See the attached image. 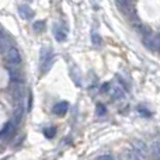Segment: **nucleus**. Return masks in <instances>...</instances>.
<instances>
[{"label": "nucleus", "instance_id": "1", "mask_svg": "<svg viewBox=\"0 0 160 160\" xmlns=\"http://www.w3.org/2000/svg\"><path fill=\"white\" fill-rule=\"evenodd\" d=\"M53 62H55V58H53V53H52V51H51V48H42V51H41V72L42 73L49 72Z\"/></svg>", "mask_w": 160, "mask_h": 160}, {"label": "nucleus", "instance_id": "2", "mask_svg": "<svg viewBox=\"0 0 160 160\" xmlns=\"http://www.w3.org/2000/svg\"><path fill=\"white\" fill-rule=\"evenodd\" d=\"M4 59L6 63L10 66H17L21 63V55H20L18 49L16 47H8L7 51L4 52Z\"/></svg>", "mask_w": 160, "mask_h": 160}, {"label": "nucleus", "instance_id": "3", "mask_svg": "<svg viewBox=\"0 0 160 160\" xmlns=\"http://www.w3.org/2000/svg\"><path fill=\"white\" fill-rule=\"evenodd\" d=\"M16 125H17L16 122L11 121V122H7V124L2 128V139H3V141L10 139L11 136L14 135V132H16Z\"/></svg>", "mask_w": 160, "mask_h": 160}, {"label": "nucleus", "instance_id": "4", "mask_svg": "<svg viewBox=\"0 0 160 160\" xmlns=\"http://www.w3.org/2000/svg\"><path fill=\"white\" fill-rule=\"evenodd\" d=\"M53 35H55L56 41L63 42L68 37V31L63 27H61V25H53Z\"/></svg>", "mask_w": 160, "mask_h": 160}, {"label": "nucleus", "instance_id": "5", "mask_svg": "<svg viewBox=\"0 0 160 160\" xmlns=\"http://www.w3.org/2000/svg\"><path fill=\"white\" fill-rule=\"evenodd\" d=\"M68 111H69V102L68 101H61V102H58V104L53 107V112H55L56 115H59V117L65 115Z\"/></svg>", "mask_w": 160, "mask_h": 160}, {"label": "nucleus", "instance_id": "6", "mask_svg": "<svg viewBox=\"0 0 160 160\" xmlns=\"http://www.w3.org/2000/svg\"><path fill=\"white\" fill-rule=\"evenodd\" d=\"M18 14L21 16V18H24V20H30V18H32L34 11L31 10V8L28 7V6L22 4V6H20V7H18Z\"/></svg>", "mask_w": 160, "mask_h": 160}, {"label": "nucleus", "instance_id": "7", "mask_svg": "<svg viewBox=\"0 0 160 160\" xmlns=\"http://www.w3.org/2000/svg\"><path fill=\"white\" fill-rule=\"evenodd\" d=\"M14 119L13 121L16 122V124H18L20 121H21L22 118V102H18V104L16 105V108H14V114H13Z\"/></svg>", "mask_w": 160, "mask_h": 160}, {"label": "nucleus", "instance_id": "8", "mask_svg": "<svg viewBox=\"0 0 160 160\" xmlns=\"http://www.w3.org/2000/svg\"><path fill=\"white\" fill-rule=\"evenodd\" d=\"M44 135L47 136L48 139H52L53 136L56 135V128L55 127H48L44 129Z\"/></svg>", "mask_w": 160, "mask_h": 160}, {"label": "nucleus", "instance_id": "9", "mask_svg": "<svg viewBox=\"0 0 160 160\" xmlns=\"http://www.w3.org/2000/svg\"><path fill=\"white\" fill-rule=\"evenodd\" d=\"M45 30V22L44 21H35L34 22V31L35 32H42Z\"/></svg>", "mask_w": 160, "mask_h": 160}, {"label": "nucleus", "instance_id": "10", "mask_svg": "<svg viewBox=\"0 0 160 160\" xmlns=\"http://www.w3.org/2000/svg\"><path fill=\"white\" fill-rule=\"evenodd\" d=\"M112 100H118V98H124V91L121 90V88H118V87H115L112 90Z\"/></svg>", "mask_w": 160, "mask_h": 160}, {"label": "nucleus", "instance_id": "11", "mask_svg": "<svg viewBox=\"0 0 160 160\" xmlns=\"http://www.w3.org/2000/svg\"><path fill=\"white\" fill-rule=\"evenodd\" d=\"M97 114H100V115H104L105 114V108L102 104H97Z\"/></svg>", "mask_w": 160, "mask_h": 160}, {"label": "nucleus", "instance_id": "12", "mask_svg": "<svg viewBox=\"0 0 160 160\" xmlns=\"http://www.w3.org/2000/svg\"><path fill=\"white\" fill-rule=\"evenodd\" d=\"M153 153H155L156 156H159V158H160V143L153 145Z\"/></svg>", "mask_w": 160, "mask_h": 160}, {"label": "nucleus", "instance_id": "13", "mask_svg": "<svg viewBox=\"0 0 160 160\" xmlns=\"http://www.w3.org/2000/svg\"><path fill=\"white\" fill-rule=\"evenodd\" d=\"M117 2H118L119 6H122V7H127V6H129L131 0H117Z\"/></svg>", "mask_w": 160, "mask_h": 160}, {"label": "nucleus", "instance_id": "14", "mask_svg": "<svg viewBox=\"0 0 160 160\" xmlns=\"http://www.w3.org/2000/svg\"><path fill=\"white\" fill-rule=\"evenodd\" d=\"M93 42L96 45H98L100 42H101V38H100V35H97V34H93Z\"/></svg>", "mask_w": 160, "mask_h": 160}, {"label": "nucleus", "instance_id": "15", "mask_svg": "<svg viewBox=\"0 0 160 160\" xmlns=\"http://www.w3.org/2000/svg\"><path fill=\"white\" fill-rule=\"evenodd\" d=\"M155 44H156V48H158V51L160 52V37L155 38Z\"/></svg>", "mask_w": 160, "mask_h": 160}, {"label": "nucleus", "instance_id": "16", "mask_svg": "<svg viewBox=\"0 0 160 160\" xmlns=\"http://www.w3.org/2000/svg\"><path fill=\"white\" fill-rule=\"evenodd\" d=\"M111 158H112L111 155H102V156H100L98 159H111Z\"/></svg>", "mask_w": 160, "mask_h": 160}, {"label": "nucleus", "instance_id": "17", "mask_svg": "<svg viewBox=\"0 0 160 160\" xmlns=\"http://www.w3.org/2000/svg\"><path fill=\"white\" fill-rule=\"evenodd\" d=\"M27 2H30V0H27Z\"/></svg>", "mask_w": 160, "mask_h": 160}]
</instances>
